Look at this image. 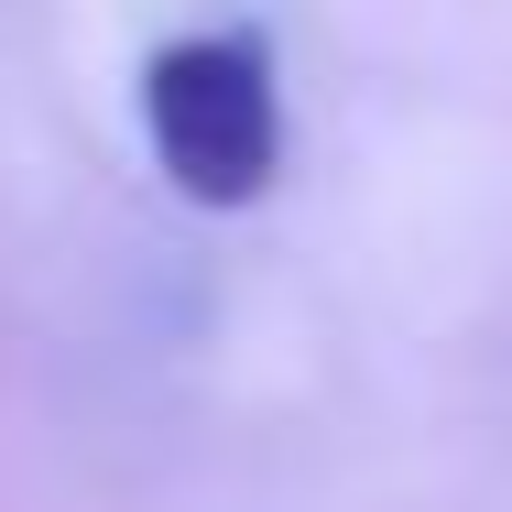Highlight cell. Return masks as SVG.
<instances>
[{"instance_id":"cell-1","label":"cell","mask_w":512,"mask_h":512,"mask_svg":"<svg viewBox=\"0 0 512 512\" xmlns=\"http://www.w3.org/2000/svg\"><path fill=\"white\" fill-rule=\"evenodd\" d=\"M142 131L186 207H251L284 175V99L262 33H186L142 66Z\"/></svg>"}]
</instances>
